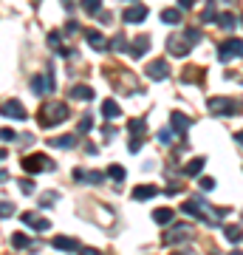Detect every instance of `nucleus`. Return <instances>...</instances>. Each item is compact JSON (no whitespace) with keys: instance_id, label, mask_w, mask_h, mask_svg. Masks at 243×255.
Listing matches in <instances>:
<instances>
[{"instance_id":"nucleus-1","label":"nucleus","mask_w":243,"mask_h":255,"mask_svg":"<svg viewBox=\"0 0 243 255\" xmlns=\"http://www.w3.org/2000/svg\"><path fill=\"white\" fill-rule=\"evenodd\" d=\"M181 210H184L187 216H192V219L207 221V224H215V221L226 213V210H212V207L207 204V201L201 199V196H192L189 201H184V204H181Z\"/></svg>"},{"instance_id":"nucleus-2","label":"nucleus","mask_w":243,"mask_h":255,"mask_svg":"<svg viewBox=\"0 0 243 255\" xmlns=\"http://www.w3.org/2000/svg\"><path fill=\"white\" fill-rule=\"evenodd\" d=\"M68 117H71V111H68L65 102H45L40 108V125L43 128H54L60 122H65Z\"/></svg>"},{"instance_id":"nucleus-3","label":"nucleus","mask_w":243,"mask_h":255,"mask_svg":"<svg viewBox=\"0 0 243 255\" xmlns=\"http://www.w3.org/2000/svg\"><path fill=\"white\" fill-rule=\"evenodd\" d=\"M127 130H130V153H139V147H142V139L147 136V119L142 117H136L127 122Z\"/></svg>"},{"instance_id":"nucleus-4","label":"nucleus","mask_w":243,"mask_h":255,"mask_svg":"<svg viewBox=\"0 0 243 255\" xmlns=\"http://www.w3.org/2000/svg\"><path fill=\"white\" fill-rule=\"evenodd\" d=\"M209 111L221 114V117H235V114H241V102L229 100V97H212L209 100Z\"/></svg>"},{"instance_id":"nucleus-5","label":"nucleus","mask_w":243,"mask_h":255,"mask_svg":"<svg viewBox=\"0 0 243 255\" xmlns=\"http://www.w3.org/2000/svg\"><path fill=\"white\" fill-rule=\"evenodd\" d=\"M189 238H192V227L189 224H170V230L164 233V244L175 247L181 241H189Z\"/></svg>"},{"instance_id":"nucleus-6","label":"nucleus","mask_w":243,"mask_h":255,"mask_svg":"<svg viewBox=\"0 0 243 255\" xmlns=\"http://www.w3.org/2000/svg\"><path fill=\"white\" fill-rule=\"evenodd\" d=\"M229 57H243V40L241 37H229V40H224V43L218 46V60H221V63H226Z\"/></svg>"},{"instance_id":"nucleus-7","label":"nucleus","mask_w":243,"mask_h":255,"mask_svg":"<svg viewBox=\"0 0 243 255\" xmlns=\"http://www.w3.org/2000/svg\"><path fill=\"white\" fill-rule=\"evenodd\" d=\"M57 164L51 159H45L43 153H34V156H23V170L26 173H40V170H54Z\"/></svg>"},{"instance_id":"nucleus-8","label":"nucleus","mask_w":243,"mask_h":255,"mask_svg":"<svg viewBox=\"0 0 243 255\" xmlns=\"http://www.w3.org/2000/svg\"><path fill=\"white\" fill-rule=\"evenodd\" d=\"M189 48H192V43L187 40V34H175L167 40V54H172V57H187Z\"/></svg>"},{"instance_id":"nucleus-9","label":"nucleus","mask_w":243,"mask_h":255,"mask_svg":"<svg viewBox=\"0 0 243 255\" xmlns=\"http://www.w3.org/2000/svg\"><path fill=\"white\" fill-rule=\"evenodd\" d=\"M57 85H54V74L48 71V74H37V77H31V91L37 94V97H43V94L48 91H54Z\"/></svg>"},{"instance_id":"nucleus-10","label":"nucleus","mask_w":243,"mask_h":255,"mask_svg":"<svg viewBox=\"0 0 243 255\" xmlns=\"http://www.w3.org/2000/svg\"><path fill=\"white\" fill-rule=\"evenodd\" d=\"M147 14H150V11H147L144 3H133V6H127L125 9L122 20H125V23H142V20H147Z\"/></svg>"},{"instance_id":"nucleus-11","label":"nucleus","mask_w":243,"mask_h":255,"mask_svg":"<svg viewBox=\"0 0 243 255\" xmlns=\"http://www.w3.org/2000/svg\"><path fill=\"white\" fill-rule=\"evenodd\" d=\"M170 125H172V130H175L178 136H184L189 128H192V119H189L187 114H181V111H172L170 114Z\"/></svg>"},{"instance_id":"nucleus-12","label":"nucleus","mask_w":243,"mask_h":255,"mask_svg":"<svg viewBox=\"0 0 243 255\" xmlns=\"http://www.w3.org/2000/svg\"><path fill=\"white\" fill-rule=\"evenodd\" d=\"M147 77L150 80H167L170 77V65L164 60H153V63H147Z\"/></svg>"},{"instance_id":"nucleus-13","label":"nucleus","mask_w":243,"mask_h":255,"mask_svg":"<svg viewBox=\"0 0 243 255\" xmlns=\"http://www.w3.org/2000/svg\"><path fill=\"white\" fill-rule=\"evenodd\" d=\"M20 219H23V224H26V227L37 230V233H45V230L51 227V221L43 219V216H34V213H23Z\"/></svg>"},{"instance_id":"nucleus-14","label":"nucleus","mask_w":243,"mask_h":255,"mask_svg":"<svg viewBox=\"0 0 243 255\" xmlns=\"http://www.w3.org/2000/svg\"><path fill=\"white\" fill-rule=\"evenodd\" d=\"M3 114L11 117V119H28V111L23 108V102H17V100H6L3 102Z\"/></svg>"},{"instance_id":"nucleus-15","label":"nucleus","mask_w":243,"mask_h":255,"mask_svg":"<svg viewBox=\"0 0 243 255\" xmlns=\"http://www.w3.org/2000/svg\"><path fill=\"white\" fill-rule=\"evenodd\" d=\"M74 179L82 182V184H99L105 176H102L99 170H82V167H77V170H74Z\"/></svg>"},{"instance_id":"nucleus-16","label":"nucleus","mask_w":243,"mask_h":255,"mask_svg":"<svg viewBox=\"0 0 243 255\" xmlns=\"http://www.w3.org/2000/svg\"><path fill=\"white\" fill-rule=\"evenodd\" d=\"M85 40H88L90 48H96V51H105V48H108V40H105L102 31H96V28H85Z\"/></svg>"},{"instance_id":"nucleus-17","label":"nucleus","mask_w":243,"mask_h":255,"mask_svg":"<svg viewBox=\"0 0 243 255\" xmlns=\"http://www.w3.org/2000/svg\"><path fill=\"white\" fill-rule=\"evenodd\" d=\"M156 196H159V187H156V184H139L133 190L136 201H147V199H156Z\"/></svg>"},{"instance_id":"nucleus-18","label":"nucleus","mask_w":243,"mask_h":255,"mask_svg":"<svg viewBox=\"0 0 243 255\" xmlns=\"http://www.w3.org/2000/svg\"><path fill=\"white\" fill-rule=\"evenodd\" d=\"M147 48H150V37H147V34H139V37L133 40V46H130V57H136V60H139V57H142Z\"/></svg>"},{"instance_id":"nucleus-19","label":"nucleus","mask_w":243,"mask_h":255,"mask_svg":"<svg viewBox=\"0 0 243 255\" xmlns=\"http://www.w3.org/2000/svg\"><path fill=\"white\" fill-rule=\"evenodd\" d=\"M172 216H175V213H172L170 207H156L153 210V221H156V224H162V227L172 224Z\"/></svg>"},{"instance_id":"nucleus-20","label":"nucleus","mask_w":243,"mask_h":255,"mask_svg":"<svg viewBox=\"0 0 243 255\" xmlns=\"http://www.w3.org/2000/svg\"><path fill=\"white\" fill-rule=\"evenodd\" d=\"M51 247H54V250H63V253H74L80 244H77L74 238H68V236H57L54 241H51Z\"/></svg>"},{"instance_id":"nucleus-21","label":"nucleus","mask_w":243,"mask_h":255,"mask_svg":"<svg viewBox=\"0 0 243 255\" xmlns=\"http://www.w3.org/2000/svg\"><path fill=\"white\" fill-rule=\"evenodd\" d=\"M204 164H207V159H204V156H195V159H189V162L184 164V176H198L201 170H204Z\"/></svg>"},{"instance_id":"nucleus-22","label":"nucleus","mask_w":243,"mask_h":255,"mask_svg":"<svg viewBox=\"0 0 243 255\" xmlns=\"http://www.w3.org/2000/svg\"><path fill=\"white\" fill-rule=\"evenodd\" d=\"M71 97H74V100L88 102V100H93L96 94H93V88H90V85H74V88H71Z\"/></svg>"},{"instance_id":"nucleus-23","label":"nucleus","mask_w":243,"mask_h":255,"mask_svg":"<svg viewBox=\"0 0 243 255\" xmlns=\"http://www.w3.org/2000/svg\"><path fill=\"white\" fill-rule=\"evenodd\" d=\"M48 46L54 48V51H60L63 57H68V54H71V51H68V48L63 46V34H60V31H51V34H48Z\"/></svg>"},{"instance_id":"nucleus-24","label":"nucleus","mask_w":243,"mask_h":255,"mask_svg":"<svg viewBox=\"0 0 243 255\" xmlns=\"http://www.w3.org/2000/svg\"><path fill=\"white\" fill-rule=\"evenodd\" d=\"M224 236H226V241H232V244H241V241H243V230H241V227H235V224H224Z\"/></svg>"},{"instance_id":"nucleus-25","label":"nucleus","mask_w":243,"mask_h":255,"mask_svg":"<svg viewBox=\"0 0 243 255\" xmlns=\"http://www.w3.org/2000/svg\"><path fill=\"white\" fill-rule=\"evenodd\" d=\"M122 111H119V105H116V100H105L102 102V117L105 119H116Z\"/></svg>"},{"instance_id":"nucleus-26","label":"nucleus","mask_w":243,"mask_h":255,"mask_svg":"<svg viewBox=\"0 0 243 255\" xmlns=\"http://www.w3.org/2000/svg\"><path fill=\"white\" fill-rule=\"evenodd\" d=\"M105 176H108V179H113V182H125V179H127V170L122 167V164H110L108 170H105Z\"/></svg>"},{"instance_id":"nucleus-27","label":"nucleus","mask_w":243,"mask_h":255,"mask_svg":"<svg viewBox=\"0 0 243 255\" xmlns=\"http://www.w3.org/2000/svg\"><path fill=\"white\" fill-rule=\"evenodd\" d=\"M162 23H167V26H178L181 23V11L178 9H164L162 11Z\"/></svg>"},{"instance_id":"nucleus-28","label":"nucleus","mask_w":243,"mask_h":255,"mask_svg":"<svg viewBox=\"0 0 243 255\" xmlns=\"http://www.w3.org/2000/svg\"><path fill=\"white\" fill-rule=\"evenodd\" d=\"M74 142H77V133H68V136H54V139H48V145H51V147H71Z\"/></svg>"},{"instance_id":"nucleus-29","label":"nucleus","mask_w":243,"mask_h":255,"mask_svg":"<svg viewBox=\"0 0 243 255\" xmlns=\"http://www.w3.org/2000/svg\"><path fill=\"white\" fill-rule=\"evenodd\" d=\"M218 17H221V14H218V9H215V0H209L207 6H204V14H201V20H204V23H215Z\"/></svg>"},{"instance_id":"nucleus-30","label":"nucleus","mask_w":243,"mask_h":255,"mask_svg":"<svg viewBox=\"0 0 243 255\" xmlns=\"http://www.w3.org/2000/svg\"><path fill=\"white\" fill-rule=\"evenodd\" d=\"M218 26H221V28H226V31H232V28L238 26V17H235L232 11H224V14L218 17Z\"/></svg>"},{"instance_id":"nucleus-31","label":"nucleus","mask_w":243,"mask_h":255,"mask_svg":"<svg viewBox=\"0 0 243 255\" xmlns=\"http://www.w3.org/2000/svg\"><path fill=\"white\" fill-rule=\"evenodd\" d=\"M57 201H60V193L57 190H45L43 196H40V207H54Z\"/></svg>"},{"instance_id":"nucleus-32","label":"nucleus","mask_w":243,"mask_h":255,"mask_svg":"<svg viewBox=\"0 0 243 255\" xmlns=\"http://www.w3.org/2000/svg\"><path fill=\"white\" fill-rule=\"evenodd\" d=\"M11 244L17 247V250H28V247H31V238L23 236V233H14V236H11Z\"/></svg>"},{"instance_id":"nucleus-33","label":"nucleus","mask_w":243,"mask_h":255,"mask_svg":"<svg viewBox=\"0 0 243 255\" xmlns=\"http://www.w3.org/2000/svg\"><path fill=\"white\" fill-rule=\"evenodd\" d=\"M110 48H113V51H130V46H127V37L125 34H116V37H113V43H110Z\"/></svg>"},{"instance_id":"nucleus-34","label":"nucleus","mask_w":243,"mask_h":255,"mask_svg":"<svg viewBox=\"0 0 243 255\" xmlns=\"http://www.w3.org/2000/svg\"><path fill=\"white\" fill-rule=\"evenodd\" d=\"M82 9L88 14H96V11H102V0H82Z\"/></svg>"},{"instance_id":"nucleus-35","label":"nucleus","mask_w":243,"mask_h":255,"mask_svg":"<svg viewBox=\"0 0 243 255\" xmlns=\"http://www.w3.org/2000/svg\"><path fill=\"white\" fill-rule=\"evenodd\" d=\"M172 139H175V130H172V128H164L162 133H159V142H162V145H172Z\"/></svg>"},{"instance_id":"nucleus-36","label":"nucleus","mask_w":243,"mask_h":255,"mask_svg":"<svg viewBox=\"0 0 243 255\" xmlns=\"http://www.w3.org/2000/svg\"><path fill=\"white\" fill-rule=\"evenodd\" d=\"M90 125H93V117H90V114H82V119H80V130H77V133H88Z\"/></svg>"},{"instance_id":"nucleus-37","label":"nucleus","mask_w":243,"mask_h":255,"mask_svg":"<svg viewBox=\"0 0 243 255\" xmlns=\"http://www.w3.org/2000/svg\"><path fill=\"white\" fill-rule=\"evenodd\" d=\"M0 213H3V219H9V216H14V204H11L9 199L0 201Z\"/></svg>"},{"instance_id":"nucleus-38","label":"nucleus","mask_w":243,"mask_h":255,"mask_svg":"<svg viewBox=\"0 0 243 255\" xmlns=\"http://www.w3.org/2000/svg\"><path fill=\"white\" fill-rule=\"evenodd\" d=\"M201 190H215V179H209V176H201Z\"/></svg>"},{"instance_id":"nucleus-39","label":"nucleus","mask_w":243,"mask_h":255,"mask_svg":"<svg viewBox=\"0 0 243 255\" xmlns=\"http://www.w3.org/2000/svg\"><path fill=\"white\" fill-rule=\"evenodd\" d=\"M187 40L192 43V46H195V43L201 40V28H187Z\"/></svg>"},{"instance_id":"nucleus-40","label":"nucleus","mask_w":243,"mask_h":255,"mask_svg":"<svg viewBox=\"0 0 243 255\" xmlns=\"http://www.w3.org/2000/svg\"><path fill=\"white\" fill-rule=\"evenodd\" d=\"M0 133H3V142H14L17 139V130H11V128H3Z\"/></svg>"},{"instance_id":"nucleus-41","label":"nucleus","mask_w":243,"mask_h":255,"mask_svg":"<svg viewBox=\"0 0 243 255\" xmlns=\"http://www.w3.org/2000/svg\"><path fill=\"white\" fill-rule=\"evenodd\" d=\"M80 255H102V253L93 250V247H80Z\"/></svg>"},{"instance_id":"nucleus-42","label":"nucleus","mask_w":243,"mask_h":255,"mask_svg":"<svg viewBox=\"0 0 243 255\" xmlns=\"http://www.w3.org/2000/svg\"><path fill=\"white\" fill-rule=\"evenodd\" d=\"M170 255H195V250L192 247H184V250H172Z\"/></svg>"},{"instance_id":"nucleus-43","label":"nucleus","mask_w":243,"mask_h":255,"mask_svg":"<svg viewBox=\"0 0 243 255\" xmlns=\"http://www.w3.org/2000/svg\"><path fill=\"white\" fill-rule=\"evenodd\" d=\"M195 6V0H178V9H192Z\"/></svg>"},{"instance_id":"nucleus-44","label":"nucleus","mask_w":243,"mask_h":255,"mask_svg":"<svg viewBox=\"0 0 243 255\" xmlns=\"http://www.w3.org/2000/svg\"><path fill=\"white\" fill-rule=\"evenodd\" d=\"M20 190H23V193H31L34 187H31V182H26V179H23V182H20Z\"/></svg>"},{"instance_id":"nucleus-45","label":"nucleus","mask_w":243,"mask_h":255,"mask_svg":"<svg viewBox=\"0 0 243 255\" xmlns=\"http://www.w3.org/2000/svg\"><path fill=\"white\" fill-rule=\"evenodd\" d=\"M181 184H167V196H172V193H178Z\"/></svg>"},{"instance_id":"nucleus-46","label":"nucleus","mask_w":243,"mask_h":255,"mask_svg":"<svg viewBox=\"0 0 243 255\" xmlns=\"http://www.w3.org/2000/svg\"><path fill=\"white\" fill-rule=\"evenodd\" d=\"M77 28H80V26H77V23H74V20H71V23H68V26H65V31H68V34H74V31H77Z\"/></svg>"},{"instance_id":"nucleus-47","label":"nucleus","mask_w":243,"mask_h":255,"mask_svg":"<svg viewBox=\"0 0 243 255\" xmlns=\"http://www.w3.org/2000/svg\"><path fill=\"white\" fill-rule=\"evenodd\" d=\"M235 142H238V145L243 147V130H241V133H235Z\"/></svg>"},{"instance_id":"nucleus-48","label":"nucleus","mask_w":243,"mask_h":255,"mask_svg":"<svg viewBox=\"0 0 243 255\" xmlns=\"http://www.w3.org/2000/svg\"><path fill=\"white\" fill-rule=\"evenodd\" d=\"M63 6H65V9H71V6H74V0H63Z\"/></svg>"},{"instance_id":"nucleus-49","label":"nucleus","mask_w":243,"mask_h":255,"mask_svg":"<svg viewBox=\"0 0 243 255\" xmlns=\"http://www.w3.org/2000/svg\"><path fill=\"white\" fill-rule=\"evenodd\" d=\"M229 255H243V253H238V250H235V253H229Z\"/></svg>"},{"instance_id":"nucleus-50","label":"nucleus","mask_w":243,"mask_h":255,"mask_svg":"<svg viewBox=\"0 0 243 255\" xmlns=\"http://www.w3.org/2000/svg\"><path fill=\"white\" fill-rule=\"evenodd\" d=\"M241 26H243V17H241Z\"/></svg>"}]
</instances>
